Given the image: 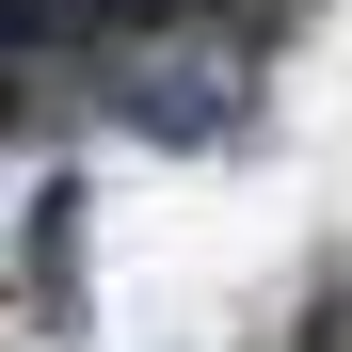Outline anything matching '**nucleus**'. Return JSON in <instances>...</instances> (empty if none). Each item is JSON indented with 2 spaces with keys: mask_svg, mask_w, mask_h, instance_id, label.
<instances>
[{
  "mask_svg": "<svg viewBox=\"0 0 352 352\" xmlns=\"http://www.w3.org/2000/svg\"><path fill=\"white\" fill-rule=\"evenodd\" d=\"M32 16H65V0H0V32H32Z\"/></svg>",
  "mask_w": 352,
  "mask_h": 352,
  "instance_id": "obj_1",
  "label": "nucleus"
}]
</instances>
